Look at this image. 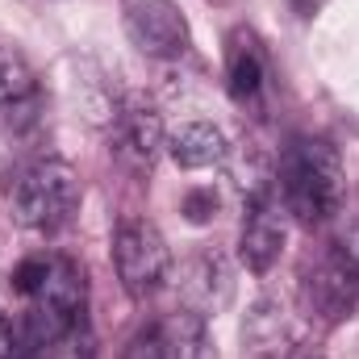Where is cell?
Segmentation results:
<instances>
[{
    "mask_svg": "<svg viewBox=\"0 0 359 359\" xmlns=\"http://www.w3.org/2000/svg\"><path fill=\"white\" fill-rule=\"evenodd\" d=\"M276 196L284 213L305 230L334 222L347 201V172H343L339 147L326 138H297L280 159Z\"/></svg>",
    "mask_w": 359,
    "mask_h": 359,
    "instance_id": "obj_1",
    "label": "cell"
},
{
    "mask_svg": "<svg viewBox=\"0 0 359 359\" xmlns=\"http://www.w3.org/2000/svg\"><path fill=\"white\" fill-rule=\"evenodd\" d=\"M88 309V280L84 268L67 255L50 259V276L42 288L25 301V313L17 318V351H50L67 343L84 326Z\"/></svg>",
    "mask_w": 359,
    "mask_h": 359,
    "instance_id": "obj_2",
    "label": "cell"
},
{
    "mask_svg": "<svg viewBox=\"0 0 359 359\" xmlns=\"http://www.w3.org/2000/svg\"><path fill=\"white\" fill-rule=\"evenodd\" d=\"M8 213L25 230H59L80 205V176L63 159H34L4 188Z\"/></svg>",
    "mask_w": 359,
    "mask_h": 359,
    "instance_id": "obj_3",
    "label": "cell"
},
{
    "mask_svg": "<svg viewBox=\"0 0 359 359\" xmlns=\"http://www.w3.org/2000/svg\"><path fill=\"white\" fill-rule=\"evenodd\" d=\"M113 268L130 301H151L172 276V251L159 226L147 217H121L113 230Z\"/></svg>",
    "mask_w": 359,
    "mask_h": 359,
    "instance_id": "obj_4",
    "label": "cell"
},
{
    "mask_svg": "<svg viewBox=\"0 0 359 359\" xmlns=\"http://www.w3.org/2000/svg\"><path fill=\"white\" fill-rule=\"evenodd\" d=\"M301 305L313 322L339 326L351 318L359 305V276L339 243L322 247L305 268H301Z\"/></svg>",
    "mask_w": 359,
    "mask_h": 359,
    "instance_id": "obj_5",
    "label": "cell"
},
{
    "mask_svg": "<svg viewBox=\"0 0 359 359\" xmlns=\"http://www.w3.org/2000/svg\"><path fill=\"white\" fill-rule=\"evenodd\" d=\"M109 138H113V155L130 172H151L159 163V155L168 151L163 113L147 96H121L113 104V113H109Z\"/></svg>",
    "mask_w": 359,
    "mask_h": 359,
    "instance_id": "obj_6",
    "label": "cell"
},
{
    "mask_svg": "<svg viewBox=\"0 0 359 359\" xmlns=\"http://www.w3.org/2000/svg\"><path fill=\"white\" fill-rule=\"evenodd\" d=\"M121 29L147 59H180L192 46L188 17L172 0H121Z\"/></svg>",
    "mask_w": 359,
    "mask_h": 359,
    "instance_id": "obj_7",
    "label": "cell"
},
{
    "mask_svg": "<svg viewBox=\"0 0 359 359\" xmlns=\"http://www.w3.org/2000/svg\"><path fill=\"white\" fill-rule=\"evenodd\" d=\"M284 243H288V213H284L276 188L264 192V196H251L243 230H238V259H243V268L255 271V276H268L280 264V255H284Z\"/></svg>",
    "mask_w": 359,
    "mask_h": 359,
    "instance_id": "obj_8",
    "label": "cell"
},
{
    "mask_svg": "<svg viewBox=\"0 0 359 359\" xmlns=\"http://www.w3.org/2000/svg\"><path fill=\"white\" fill-rule=\"evenodd\" d=\"M297 339V318L276 297H259L243 318V359H288Z\"/></svg>",
    "mask_w": 359,
    "mask_h": 359,
    "instance_id": "obj_9",
    "label": "cell"
},
{
    "mask_svg": "<svg viewBox=\"0 0 359 359\" xmlns=\"http://www.w3.org/2000/svg\"><path fill=\"white\" fill-rule=\"evenodd\" d=\"M226 88H230V100L238 104H255L259 92L268 88V50L259 34L247 25H238L226 38Z\"/></svg>",
    "mask_w": 359,
    "mask_h": 359,
    "instance_id": "obj_10",
    "label": "cell"
},
{
    "mask_svg": "<svg viewBox=\"0 0 359 359\" xmlns=\"http://www.w3.org/2000/svg\"><path fill=\"white\" fill-rule=\"evenodd\" d=\"M180 292H184V309H192V313H201V318L217 313V309L230 301V292H234L230 264L222 259V251H213V247L196 251V255L184 264Z\"/></svg>",
    "mask_w": 359,
    "mask_h": 359,
    "instance_id": "obj_11",
    "label": "cell"
},
{
    "mask_svg": "<svg viewBox=\"0 0 359 359\" xmlns=\"http://www.w3.org/2000/svg\"><path fill=\"white\" fill-rule=\"evenodd\" d=\"M168 155L184 172H205V168L226 163L230 142H226V134L213 121H184L180 130L168 134Z\"/></svg>",
    "mask_w": 359,
    "mask_h": 359,
    "instance_id": "obj_12",
    "label": "cell"
},
{
    "mask_svg": "<svg viewBox=\"0 0 359 359\" xmlns=\"http://www.w3.org/2000/svg\"><path fill=\"white\" fill-rule=\"evenodd\" d=\"M159 334H163V355L168 359H217L205 318L192 309H180L168 322H159Z\"/></svg>",
    "mask_w": 359,
    "mask_h": 359,
    "instance_id": "obj_13",
    "label": "cell"
},
{
    "mask_svg": "<svg viewBox=\"0 0 359 359\" xmlns=\"http://www.w3.org/2000/svg\"><path fill=\"white\" fill-rule=\"evenodd\" d=\"M29 92H34V67L17 46H0V104L21 100Z\"/></svg>",
    "mask_w": 359,
    "mask_h": 359,
    "instance_id": "obj_14",
    "label": "cell"
},
{
    "mask_svg": "<svg viewBox=\"0 0 359 359\" xmlns=\"http://www.w3.org/2000/svg\"><path fill=\"white\" fill-rule=\"evenodd\" d=\"M50 259H55V255H29V259H21V264L13 268V292L29 301V297L42 288V280L50 276Z\"/></svg>",
    "mask_w": 359,
    "mask_h": 359,
    "instance_id": "obj_15",
    "label": "cell"
},
{
    "mask_svg": "<svg viewBox=\"0 0 359 359\" xmlns=\"http://www.w3.org/2000/svg\"><path fill=\"white\" fill-rule=\"evenodd\" d=\"M121 359H168L163 355V334H159V326L138 330V334L130 339V347H126V355Z\"/></svg>",
    "mask_w": 359,
    "mask_h": 359,
    "instance_id": "obj_16",
    "label": "cell"
},
{
    "mask_svg": "<svg viewBox=\"0 0 359 359\" xmlns=\"http://www.w3.org/2000/svg\"><path fill=\"white\" fill-rule=\"evenodd\" d=\"M213 209H217V196H213V192H188V196H184V213H188V222H209Z\"/></svg>",
    "mask_w": 359,
    "mask_h": 359,
    "instance_id": "obj_17",
    "label": "cell"
},
{
    "mask_svg": "<svg viewBox=\"0 0 359 359\" xmlns=\"http://www.w3.org/2000/svg\"><path fill=\"white\" fill-rule=\"evenodd\" d=\"M17 355V322H8V313L0 309V359Z\"/></svg>",
    "mask_w": 359,
    "mask_h": 359,
    "instance_id": "obj_18",
    "label": "cell"
},
{
    "mask_svg": "<svg viewBox=\"0 0 359 359\" xmlns=\"http://www.w3.org/2000/svg\"><path fill=\"white\" fill-rule=\"evenodd\" d=\"M339 247L347 251V259H351V268H355V276H359V222H351V230L339 238Z\"/></svg>",
    "mask_w": 359,
    "mask_h": 359,
    "instance_id": "obj_19",
    "label": "cell"
},
{
    "mask_svg": "<svg viewBox=\"0 0 359 359\" xmlns=\"http://www.w3.org/2000/svg\"><path fill=\"white\" fill-rule=\"evenodd\" d=\"M313 359H322V355H313Z\"/></svg>",
    "mask_w": 359,
    "mask_h": 359,
    "instance_id": "obj_20",
    "label": "cell"
}]
</instances>
